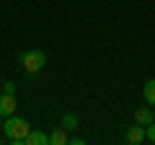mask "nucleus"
Masks as SVG:
<instances>
[{"label": "nucleus", "instance_id": "1", "mask_svg": "<svg viewBox=\"0 0 155 145\" xmlns=\"http://www.w3.org/2000/svg\"><path fill=\"white\" fill-rule=\"evenodd\" d=\"M3 132H5V140H8V143L23 145V137L31 132V124H28L23 117L11 114V117H5V122H3Z\"/></svg>", "mask_w": 155, "mask_h": 145}, {"label": "nucleus", "instance_id": "2", "mask_svg": "<svg viewBox=\"0 0 155 145\" xmlns=\"http://www.w3.org/2000/svg\"><path fill=\"white\" fill-rule=\"evenodd\" d=\"M18 62L23 65V70H26L28 75H36V72L47 65V55H44L41 49H26V52L21 55V60H18Z\"/></svg>", "mask_w": 155, "mask_h": 145}, {"label": "nucleus", "instance_id": "3", "mask_svg": "<svg viewBox=\"0 0 155 145\" xmlns=\"http://www.w3.org/2000/svg\"><path fill=\"white\" fill-rule=\"evenodd\" d=\"M16 114V93H0V117H11Z\"/></svg>", "mask_w": 155, "mask_h": 145}, {"label": "nucleus", "instance_id": "4", "mask_svg": "<svg viewBox=\"0 0 155 145\" xmlns=\"http://www.w3.org/2000/svg\"><path fill=\"white\" fill-rule=\"evenodd\" d=\"M124 143H129V145H140V143H145V127H142V124L127 127V132H124Z\"/></svg>", "mask_w": 155, "mask_h": 145}, {"label": "nucleus", "instance_id": "5", "mask_svg": "<svg viewBox=\"0 0 155 145\" xmlns=\"http://www.w3.org/2000/svg\"><path fill=\"white\" fill-rule=\"evenodd\" d=\"M23 145H49V135L39 132V130H31V132L23 137Z\"/></svg>", "mask_w": 155, "mask_h": 145}, {"label": "nucleus", "instance_id": "6", "mask_svg": "<svg viewBox=\"0 0 155 145\" xmlns=\"http://www.w3.org/2000/svg\"><path fill=\"white\" fill-rule=\"evenodd\" d=\"M134 122L142 124V127H147L150 122H155V117H153V112H150L147 106H140L137 112H134Z\"/></svg>", "mask_w": 155, "mask_h": 145}, {"label": "nucleus", "instance_id": "7", "mask_svg": "<svg viewBox=\"0 0 155 145\" xmlns=\"http://www.w3.org/2000/svg\"><path fill=\"white\" fill-rule=\"evenodd\" d=\"M65 143H67V130L60 124V127H54V132L49 135V145H65Z\"/></svg>", "mask_w": 155, "mask_h": 145}, {"label": "nucleus", "instance_id": "8", "mask_svg": "<svg viewBox=\"0 0 155 145\" xmlns=\"http://www.w3.org/2000/svg\"><path fill=\"white\" fill-rule=\"evenodd\" d=\"M142 96H145V101H147V104L155 106V78L147 80V83L142 86Z\"/></svg>", "mask_w": 155, "mask_h": 145}, {"label": "nucleus", "instance_id": "9", "mask_svg": "<svg viewBox=\"0 0 155 145\" xmlns=\"http://www.w3.org/2000/svg\"><path fill=\"white\" fill-rule=\"evenodd\" d=\"M60 124H62L65 130H78V114H70V112H67L65 117H62Z\"/></svg>", "mask_w": 155, "mask_h": 145}, {"label": "nucleus", "instance_id": "10", "mask_svg": "<svg viewBox=\"0 0 155 145\" xmlns=\"http://www.w3.org/2000/svg\"><path fill=\"white\" fill-rule=\"evenodd\" d=\"M145 140H150V143H155V122H150L147 127H145Z\"/></svg>", "mask_w": 155, "mask_h": 145}, {"label": "nucleus", "instance_id": "11", "mask_svg": "<svg viewBox=\"0 0 155 145\" xmlns=\"http://www.w3.org/2000/svg\"><path fill=\"white\" fill-rule=\"evenodd\" d=\"M3 91H5V93H16V83H11V80H8V83L3 86Z\"/></svg>", "mask_w": 155, "mask_h": 145}, {"label": "nucleus", "instance_id": "12", "mask_svg": "<svg viewBox=\"0 0 155 145\" xmlns=\"http://www.w3.org/2000/svg\"><path fill=\"white\" fill-rule=\"evenodd\" d=\"M67 143H72V145H83L85 140H83V137H72V140H67Z\"/></svg>", "mask_w": 155, "mask_h": 145}, {"label": "nucleus", "instance_id": "13", "mask_svg": "<svg viewBox=\"0 0 155 145\" xmlns=\"http://www.w3.org/2000/svg\"><path fill=\"white\" fill-rule=\"evenodd\" d=\"M0 130H3V117H0Z\"/></svg>", "mask_w": 155, "mask_h": 145}, {"label": "nucleus", "instance_id": "14", "mask_svg": "<svg viewBox=\"0 0 155 145\" xmlns=\"http://www.w3.org/2000/svg\"><path fill=\"white\" fill-rule=\"evenodd\" d=\"M153 117H155V112H153Z\"/></svg>", "mask_w": 155, "mask_h": 145}]
</instances>
